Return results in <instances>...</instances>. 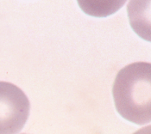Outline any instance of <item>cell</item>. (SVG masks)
Listing matches in <instances>:
<instances>
[{
  "label": "cell",
  "mask_w": 151,
  "mask_h": 134,
  "mask_svg": "<svg viewBox=\"0 0 151 134\" xmlns=\"http://www.w3.org/2000/svg\"><path fill=\"white\" fill-rule=\"evenodd\" d=\"M30 111L29 98L22 89L0 81V134H17L27 122Z\"/></svg>",
  "instance_id": "cell-2"
},
{
  "label": "cell",
  "mask_w": 151,
  "mask_h": 134,
  "mask_svg": "<svg viewBox=\"0 0 151 134\" xmlns=\"http://www.w3.org/2000/svg\"><path fill=\"white\" fill-rule=\"evenodd\" d=\"M82 10L98 8L99 10L93 12V16H107L114 13L124 4V1H78Z\"/></svg>",
  "instance_id": "cell-3"
},
{
  "label": "cell",
  "mask_w": 151,
  "mask_h": 134,
  "mask_svg": "<svg viewBox=\"0 0 151 134\" xmlns=\"http://www.w3.org/2000/svg\"><path fill=\"white\" fill-rule=\"evenodd\" d=\"M22 134H25V133H22Z\"/></svg>",
  "instance_id": "cell-5"
},
{
  "label": "cell",
  "mask_w": 151,
  "mask_h": 134,
  "mask_svg": "<svg viewBox=\"0 0 151 134\" xmlns=\"http://www.w3.org/2000/svg\"><path fill=\"white\" fill-rule=\"evenodd\" d=\"M112 96L117 113L137 125L151 121V64L136 62L116 74Z\"/></svg>",
  "instance_id": "cell-1"
},
{
  "label": "cell",
  "mask_w": 151,
  "mask_h": 134,
  "mask_svg": "<svg viewBox=\"0 0 151 134\" xmlns=\"http://www.w3.org/2000/svg\"><path fill=\"white\" fill-rule=\"evenodd\" d=\"M133 134H151V126L150 125L144 126Z\"/></svg>",
  "instance_id": "cell-4"
}]
</instances>
